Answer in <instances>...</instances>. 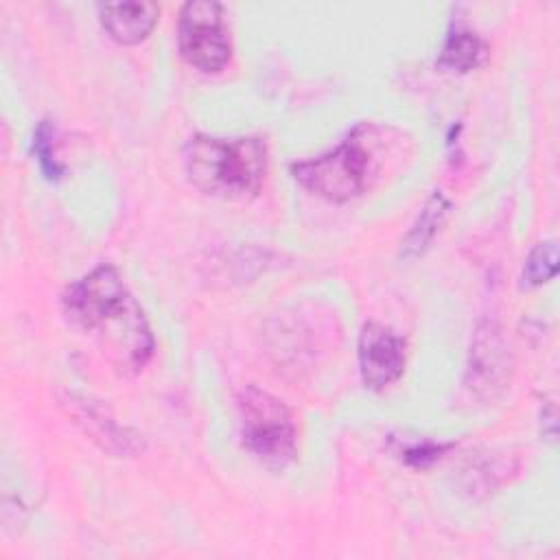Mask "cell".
Segmentation results:
<instances>
[{
    "label": "cell",
    "instance_id": "cell-4",
    "mask_svg": "<svg viewBox=\"0 0 560 560\" xmlns=\"http://www.w3.org/2000/svg\"><path fill=\"white\" fill-rule=\"evenodd\" d=\"M136 298L127 291L118 269L101 262L66 287L61 308L70 324L85 332L101 330L107 322L125 313Z\"/></svg>",
    "mask_w": 560,
    "mask_h": 560
},
{
    "label": "cell",
    "instance_id": "cell-9",
    "mask_svg": "<svg viewBox=\"0 0 560 560\" xmlns=\"http://www.w3.org/2000/svg\"><path fill=\"white\" fill-rule=\"evenodd\" d=\"M101 26L118 44H138L149 37L158 24L160 7L155 2H105L96 7Z\"/></svg>",
    "mask_w": 560,
    "mask_h": 560
},
{
    "label": "cell",
    "instance_id": "cell-1",
    "mask_svg": "<svg viewBox=\"0 0 560 560\" xmlns=\"http://www.w3.org/2000/svg\"><path fill=\"white\" fill-rule=\"evenodd\" d=\"M186 175L206 195L221 199L254 197L267 173V147L256 136L217 138L197 133L184 151Z\"/></svg>",
    "mask_w": 560,
    "mask_h": 560
},
{
    "label": "cell",
    "instance_id": "cell-2",
    "mask_svg": "<svg viewBox=\"0 0 560 560\" xmlns=\"http://www.w3.org/2000/svg\"><path fill=\"white\" fill-rule=\"evenodd\" d=\"M365 127L368 125H357L341 144L326 153L293 162L291 175L295 182L335 203H343L361 195L374 171L372 151L363 140Z\"/></svg>",
    "mask_w": 560,
    "mask_h": 560
},
{
    "label": "cell",
    "instance_id": "cell-11",
    "mask_svg": "<svg viewBox=\"0 0 560 560\" xmlns=\"http://www.w3.org/2000/svg\"><path fill=\"white\" fill-rule=\"evenodd\" d=\"M488 42L472 28H453L438 55V66L451 72H468L481 66L488 57Z\"/></svg>",
    "mask_w": 560,
    "mask_h": 560
},
{
    "label": "cell",
    "instance_id": "cell-7",
    "mask_svg": "<svg viewBox=\"0 0 560 560\" xmlns=\"http://www.w3.org/2000/svg\"><path fill=\"white\" fill-rule=\"evenodd\" d=\"M510 346L494 322H481L475 330L464 385L481 400L497 398L510 381Z\"/></svg>",
    "mask_w": 560,
    "mask_h": 560
},
{
    "label": "cell",
    "instance_id": "cell-6",
    "mask_svg": "<svg viewBox=\"0 0 560 560\" xmlns=\"http://www.w3.org/2000/svg\"><path fill=\"white\" fill-rule=\"evenodd\" d=\"M59 405L68 418L112 457H133L144 448L140 435L120 424L103 400L90 394L66 389L59 394Z\"/></svg>",
    "mask_w": 560,
    "mask_h": 560
},
{
    "label": "cell",
    "instance_id": "cell-13",
    "mask_svg": "<svg viewBox=\"0 0 560 560\" xmlns=\"http://www.w3.org/2000/svg\"><path fill=\"white\" fill-rule=\"evenodd\" d=\"M558 271V245L556 241H542L532 247L525 258L521 284L532 289L549 282Z\"/></svg>",
    "mask_w": 560,
    "mask_h": 560
},
{
    "label": "cell",
    "instance_id": "cell-8",
    "mask_svg": "<svg viewBox=\"0 0 560 560\" xmlns=\"http://www.w3.org/2000/svg\"><path fill=\"white\" fill-rule=\"evenodd\" d=\"M357 354L361 381L374 392L389 387L405 372V341L385 324H363Z\"/></svg>",
    "mask_w": 560,
    "mask_h": 560
},
{
    "label": "cell",
    "instance_id": "cell-14",
    "mask_svg": "<svg viewBox=\"0 0 560 560\" xmlns=\"http://www.w3.org/2000/svg\"><path fill=\"white\" fill-rule=\"evenodd\" d=\"M451 444H438L431 440H416L413 444H407L405 448H400V457L405 464L416 466V468H427L431 466L435 459H440V455L448 448Z\"/></svg>",
    "mask_w": 560,
    "mask_h": 560
},
{
    "label": "cell",
    "instance_id": "cell-5",
    "mask_svg": "<svg viewBox=\"0 0 560 560\" xmlns=\"http://www.w3.org/2000/svg\"><path fill=\"white\" fill-rule=\"evenodd\" d=\"M177 46L182 59L201 72H221L232 59V39L223 7L214 0H188L179 9Z\"/></svg>",
    "mask_w": 560,
    "mask_h": 560
},
{
    "label": "cell",
    "instance_id": "cell-3",
    "mask_svg": "<svg viewBox=\"0 0 560 560\" xmlns=\"http://www.w3.org/2000/svg\"><path fill=\"white\" fill-rule=\"evenodd\" d=\"M241 442L265 466L284 468L295 459L298 433L287 405L258 385H245L236 396Z\"/></svg>",
    "mask_w": 560,
    "mask_h": 560
},
{
    "label": "cell",
    "instance_id": "cell-12",
    "mask_svg": "<svg viewBox=\"0 0 560 560\" xmlns=\"http://www.w3.org/2000/svg\"><path fill=\"white\" fill-rule=\"evenodd\" d=\"M55 136H57L55 122L50 118H42L33 131V142H31V151L39 164V171L50 182L61 179L66 173V166L59 162L55 151Z\"/></svg>",
    "mask_w": 560,
    "mask_h": 560
},
{
    "label": "cell",
    "instance_id": "cell-10",
    "mask_svg": "<svg viewBox=\"0 0 560 560\" xmlns=\"http://www.w3.org/2000/svg\"><path fill=\"white\" fill-rule=\"evenodd\" d=\"M451 208H453V203L442 190L431 192V197L427 199V203L422 206V210L418 212L416 221L411 223V228L407 230V234L400 243V256L413 258V256H420L422 252H427V247L433 243V238L446 223Z\"/></svg>",
    "mask_w": 560,
    "mask_h": 560
}]
</instances>
